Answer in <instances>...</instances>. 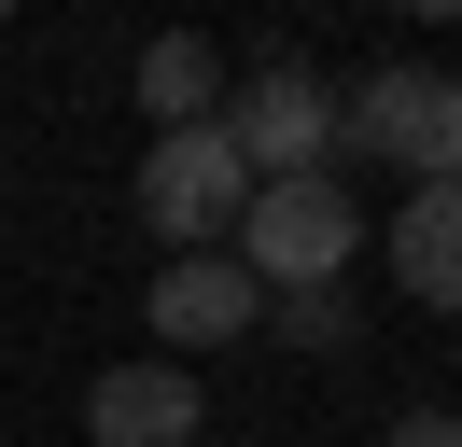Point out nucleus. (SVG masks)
I'll return each mask as SVG.
<instances>
[{"instance_id": "1", "label": "nucleus", "mask_w": 462, "mask_h": 447, "mask_svg": "<svg viewBox=\"0 0 462 447\" xmlns=\"http://www.w3.org/2000/svg\"><path fill=\"white\" fill-rule=\"evenodd\" d=\"M238 266H253V294H337L350 266H365V210H350L337 168H309V182H253V210H238Z\"/></svg>"}, {"instance_id": "2", "label": "nucleus", "mask_w": 462, "mask_h": 447, "mask_svg": "<svg viewBox=\"0 0 462 447\" xmlns=\"http://www.w3.org/2000/svg\"><path fill=\"white\" fill-rule=\"evenodd\" d=\"M337 140L378 154V168H406V196H420V182H462V70H420V56L365 70L337 98Z\"/></svg>"}, {"instance_id": "3", "label": "nucleus", "mask_w": 462, "mask_h": 447, "mask_svg": "<svg viewBox=\"0 0 462 447\" xmlns=\"http://www.w3.org/2000/svg\"><path fill=\"white\" fill-rule=\"evenodd\" d=\"M238 210H253V168H238L225 126H182V140H154V154H141V224H154L169 251H225Z\"/></svg>"}, {"instance_id": "4", "label": "nucleus", "mask_w": 462, "mask_h": 447, "mask_svg": "<svg viewBox=\"0 0 462 447\" xmlns=\"http://www.w3.org/2000/svg\"><path fill=\"white\" fill-rule=\"evenodd\" d=\"M225 140H238L253 182H309V168L337 154V84H322V70H253L225 98Z\"/></svg>"}, {"instance_id": "5", "label": "nucleus", "mask_w": 462, "mask_h": 447, "mask_svg": "<svg viewBox=\"0 0 462 447\" xmlns=\"http://www.w3.org/2000/svg\"><path fill=\"white\" fill-rule=\"evenodd\" d=\"M210 433V391H197V363H98L85 378V447H197Z\"/></svg>"}, {"instance_id": "6", "label": "nucleus", "mask_w": 462, "mask_h": 447, "mask_svg": "<svg viewBox=\"0 0 462 447\" xmlns=\"http://www.w3.org/2000/svg\"><path fill=\"white\" fill-rule=\"evenodd\" d=\"M141 322H154V335H182L169 363H197V350H225V335H253V322H266V294H253V266H238V251H169Z\"/></svg>"}, {"instance_id": "7", "label": "nucleus", "mask_w": 462, "mask_h": 447, "mask_svg": "<svg viewBox=\"0 0 462 447\" xmlns=\"http://www.w3.org/2000/svg\"><path fill=\"white\" fill-rule=\"evenodd\" d=\"M378 251H393L406 307H462V182H420L393 224H378Z\"/></svg>"}, {"instance_id": "8", "label": "nucleus", "mask_w": 462, "mask_h": 447, "mask_svg": "<svg viewBox=\"0 0 462 447\" xmlns=\"http://www.w3.org/2000/svg\"><path fill=\"white\" fill-rule=\"evenodd\" d=\"M141 112H154V140L225 126V56H210L197 28H154V42H141Z\"/></svg>"}, {"instance_id": "9", "label": "nucleus", "mask_w": 462, "mask_h": 447, "mask_svg": "<svg viewBox=\"0 0 462 447\" xmlns=\"http://www.w3.org/2000/svg\"><path fill=\"white\" fill-rule=\"evenodd\" d=\"M266 335H294V350H350V279H337V294H266Z\"/></svg>"}, {"instance_id": "10", "label": "nucleus", "mask_w": 462, "mask_h": 447, "mask_svg": "<svg viewBox=\"0 0 462 447\" xmlns=\"http://www.w3.org/2000/svg\"><path fill=\"white\" fill-rule=\"evenodd\" d=\"M393 447H462V419H448V406H406V419H393Z\"/></svg>"}]
</instances>
